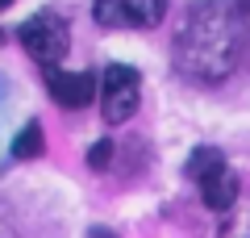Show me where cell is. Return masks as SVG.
I'll return each instance as SVG.
<instances>
[{
    "mask_svg": "<svg viewBox=\"0 0 250 238\" xmlns=\"http://www.w3.org/2000/svg\"><path fill=\"white\" fill-rule=\"evenodd\" d=\"M46 150V134H42V125L38 121H29L25 130L13 138V159H38Z\"/></svg>",
    "mask_w": 250,
    "mask_h": 238,
    "instance_id": "ba28073f",
    "label": "cell"
},
{
    "mask_svg": "<svg viewBox=\"0 0 250 238\" xmlns=\"http://www.w3.org/2000/svg\"><path fill=\"white\" fill-rule=\"evenodd\" d=\"M238 192H242V184H238V176H233L229 167H217L213 176L200 180V201L213 213H229L233 205H238Z\"/></svg>",
    "mask_w": 250,
    "mask_h": 238,
    "instance_id": "5b68a950",
    "label": "cell"
},
{
    "mask_svg": "<svg viewBox=\"0 0 250 238\" xmlns=\"http://www.w3.org/2000/svg\"><path fill=\"white\" fill-rule=\"evenodd\" d=\"M250 38V13L242 0H200L188 9L175 38V63L192 79H225L238 67Z\"/></svg>",
    "mask_w": 250,
    "mask_h": 238,
    "instance_id": "6da1fadb",
    "label": "cell"
},
{
    "mask_svg": "<svg viewBox=\"0 0 250 238\" xmlns=\"http://www.w3.org/2000/svg\"><path fill=\"white\" fill-rule=\"evenodd\" d=\"M92 13H96V21H100L104 29L125 25V9H121V0H96V4H92Z\"/></svg>",
    "mask_w": 250,
    "mask_h": 238,
    "instance_id": "30bf717a",
    "label": "cell"
},
{
    "mask_svg": "<svg viewBox=\"0 0 250 238\" xmlns=\"http://www.w3.org/2000/svg\"><path fill=\"white\" fill-rule=\"evenodd\" d=\"M217 167H225V155L217 146H196V150H192V159H188V176L196 180V184L205 176H213Z\"/></svg>",
    "mask_w": 250,
    "mask_h": 238,
    "instance_id": "52a82bcc",
    "label": "cell"
},
{
    "mask_svg": "<svg viewBox=\"0 0 250 238\" xmlns=\"http://www.w3.org/2000/svg\"><path fill=\"white\" fill-rule=\"evenodd\" d=\"M121 9H125V25L154 29L167 17V0H121Z\"/></svg>",
    "mask_w": 250,
    "mask_h": 238,
    "instance_id": "8992f818",
    "label": "cell"
},
{
    "mask_svg": "<svg viewBox=\"0 0 250 238\" xmlns=\"http://www.w3.org/2000/svg\"><path fill=\"white\" fill-rule=\"evenodd\" d=\"M17 38H21V46H25V54L38 59L42 67H59V59L67 54V46H71L67 21H62L59 13H50V9H42V13H34L29 21H21Z\"/></svg>",
    "mask_w": 250,
    "mask_h": 238,
    "instance_id": "7a4b0ae2",
    "label": "cell"
},
{
    "mask_svg": "<svg viewBox=\"0 0 250 238\" xmlns=\"http://www.w3.org/2000/svg\"><path fill=\"white\" fill-rule=\"evenodd\" d=\"M138 96H142V75L125 63H113L100 75V113L108 125H125L138 113Z\"/></svg>",
    "mask_w": 250,
    "mask_h": 238,
    "instance_id": "3957f363",
    "label": "cell"
},
{
    "mask_svg": "<svg viewBox=\"0 0 250 238\" xmlns=\"http://www.w3.org/2000/svg\"><path fill=\"white\" fill-rule=\"evenodd\" d=\"M221 230L217 238H250V205H233L229 213H221Z\"/></svg>",
    "mask_w": 250,
    "mask_h": 238,
    "instance_id": "9c48e42d",
    "label": "cell"
},
{
    "mask_svg": "<svg viewBox=\"0 0 250 238\" xmlns=\"http://www.w3.org/2000/svg\"><path fill=\"white\" fill-rule=\"evenodd\" d=\"M0 42H4V34H0Z\"/></svg>",
    "mask_w": 250,
    "mask_h": 238,
    "instance_id": "4fadbf2b",
    "label": "cell"
},
{
    "mask_svg": "<svg viewBox=\"0 0 250 238\" xmlns=\"http://www.w3.org/2000/svg\"><path fill=\"white\" fill-rule=\"evenodd\" d=\"M4 4H13V0H0V9H4Z\"/></svg>",
    "mask_w": 250,
    "mask_h": 238,
    "instance_id": "7c38bea8",
    "label": "cell"
},
{
    "mask_svg": "<svg viewBox=\"0 0 250 238\" xmlns=\"http://www.w3.org/2000/svg\"><path fill=\"white\" fill-rule=\"evenodd\" d=\"M108 163H113V142H108V138H100L96 146L88 150V167H92V171H104Z\"/></svg>",
    "mask_w": 250,
    "mask_h": 238,
    "instance_id": "8fae6325",
    "label": "cell"
},
{
    "mask_svg": "<svg viewBox=\"0 0 250 238\" xmlns=\"http://www.w3.org/2000/svg\"><path fill=\"white\" fill-rule=\"evenodd\" d=\"M46 92L59 100L62 109H83L96 100V79L88 71H62V67H46Z\"/></svg>",
    "mask_w": 250,
    "mask_h": 238,
    "instance_id": "277c9868",
    "label": "cell"
}]
</instances>
